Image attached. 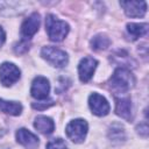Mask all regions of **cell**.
Wrapping results in <instances>:
<instances>
[{
    "instance_id": "obj_22",
    "label": "cell",
    "mask_w": 149,
    "mask_h": 149,
    "mask_svg": "<svg viewBox=\"0 0 149 149\" xmlns=\"http://www.w3.org/2000/svg\"><path fill=\"white\" fill-rule=\"evenodd\" d=\"M5 40H6V34H5L3 29L0 27V48L3 45V43H5Z\"/></svg>"
},
{
    "instance_id": "obj_14",
    "label": "cell",
    "mask_w": 149,
    "mask_h": 149,
    "mask_svg": "<svg viewBox=\"0 0 149 149\" xmlns=\"http://www.w3.org/2000/svg\"><path fill=\"white\" fill-rule=\"evenodd\" d=\"M108 137L115 144H120V143L125 142L126 141V132H125L123 126H121L118 122L113 123L108 129Z\"/></svg>"
},
{
    "instance_id": "obj_17",
    "label": "cell",
    "mask_w": 149,
    "mask_h": 149,
    "mask_svg": "<svg viewBox=\"0 0 149 149\" xmlns=\"http://www.w3.org/2000/svg\"><path fill=\"white\" fill-rule=\"evenodd\" d=\"M111 44L109 38L106 35L102 34H98L95 35L92 40H91V47L93 50L99 51V50H105L106 48H108V45Z\"/></svg>"
},
{
    "instance_id": "obj_12",
    "label": "cell",
    "mask_w": 149,
    "mask_h": 149,
    "mask_svg": "<svg viewBox=\"0 0 149 149\" xmlns=\"http://www.w3.org/2000/svg\"><path fill=\"white\" fill-rule=\"evenodd\" d=\"M16 140L19 143H21L28 149H36L38 146L37 136L26 128H20L16 132Z\"/></svg>"
},
{
    "instance_id": "obj_15",
    "label": "cell",
    "mask_w": 149,
    "mask_h": 149,
    "mask_svg": "<svg viewBox=\"0 0 149 149\" xmlns=\"http://www.w3.org/2000/svg\"><path fill=\"white\" fill-rule=\"evenodd\" d=\"M0 111L9 115H20L22 112V105L16 101H7L0 99Z\"/></svg>"
},
{
    "instance_id": "obj_11",
    "label": "cell",
    "mask_w": 149,
    "mask_h": 149,
    "mask_svg": "<svg viewBox=\"0 0 149 149\" xmlns=\"http://www.w3.org/2000/svg\"><path fill=\"white\" fill-rule=\"evenodd\" d=\"M115 113L120 118L130 121L133 119V108L132 101L128 97L115 98Z\"/></svg>"
},
{
    "instance_id": "obj_3",
    "label": "cell",
    "mask_w": 149,
    "mask_h": 149,
    "mask_svg": "<svg viewBox=\"0 0 149 149\" xmlns=\"http://www.w3.org/2000/svg\"><path fill=\"white\" fill-rule=\"evenodd\" d=\"M41 55L47 62H49L55 68H63L68 64V61H69L68 54L64 50L51 47V45L43 47L41 50Z\"/></svg>"
},
{
    "instance_id": "obj_19",
    "label": "cell",
    "mask_w": 149,
    "mask_h": 149,
    "mask_svg": "<svg viewBox=\"0 0 149 149\" xmlns=\"http://www.w3.org/2000/svg\"><path fill=\"white\" fill-rule=\"evenodd\" d=\"M28 49H29V44H28V42H27L26 40H22V41L14 48V50H15L16 54H23V52H26Z\"/></svg>"
},
{
    "instance_id": "obj_2",
    "label": "cell",
    "mask_w": 149,
    "mask_h": 149,
    "mask_svg": "<svg viewBox=\"0 0 149 149\" xmlns=\"http://www.w3.org/2000/svg\"><path fill=\"white\" fill-rule=\"evenodd\" d=\"M45 29L51 41L61 42L68 35L70 28L65 21L57 19L54 14H48L45 17Z\"/></svg>"
},
{
    "instance_id": "obj_13",
    "label": "cell",
    "mask_w": 149,
    "mask_h": 149,
    "mask_svg": "<svg viewBox=\"0 0 149 149\" xmlns=\"http://www.w3.org/2000/svg\"><path fill=\"white\" fill-rule=\"evenodd\" d=\"M34 127L42 134L44 135H49L54 132L55 129V123L54 121L48 118V116H44V115H38L36 116L35 119V122H34Z\"/></svg>"
},
{
    "instance_id": "obj_5",
    "label": "cell",
    "mask_w": 149,
    "mask_h": 149,
    "mask_svg": "<svg viewBox=\"0 0 149 149\" xmlns=\"http://www.w3.org/2000/svg\"><path fill=\"white\" fill-rule=\"evenodd\" d=\"M20 69L9 62H5L0 65V81L5 86H10L20 78Z\"/></svg>"
},
{
    "instance_id": "obj_4",
    "label": "cell",
    "mask_w": 149,
    "mask_h": 149,
    "mask_svg": "<svg viewBox=\"0 0 149 149\" xmlns=\"http://www.w3.org/2000/svg\"><path fill=\"white\" fill-rule=\"evenodd\" d=\"M87 122L83 119H74L70 121L65 128V133L68 137L74 142V143H80L85 140V136L87 134Z\"/></svg>"
},
{
    "instance_id": "obj_9",
    "label": "cell",
    "mask_w": 149,
    "mask_h": 149,
    "mask_svg": "<svg viewBox=\"0 0 149 149\" xmlns=\"http://www.w3.org/2000/svg\"><path fill=\"white\" fill-rule=\"evenodd\" d=\"M120 6L123 8L126 15H128L130 17L143 16L147 12V2L146 1H121Z\"/></svg>"
},
{
    "instance_id": "obj_18",
    "label": "cell",
    "mask_w": 149,
    "mask_h": 149,
    "mask_svg": "<svg viewBox=\"0 0 149 149\" xmlns=\"http://www.w3.org/2000/svg\"><path fill=\"white\" fill-rule=\"evenodd\" d=\"M47 149H68L66 143L62 139H54L47 144Z\"/></svg>"
},
{
    "instance_id": "obj_20",
    "label": "cell",
    "mask_w": 149,
    "mask_h": 149,
    "mask_svg": "<svg viewBox=\"0 0 149 149\" xmlns=\"http://www.w3.org/2000/svg\"><path fill=\"white\" fill-rule=\"evenodd\" d=\"M54 104V101L52 100H49L47 104H45V101H43V102H34L33 104V107L34 108H37V109H44V108H47V107H49V106H51Z\"/></svg>"
},
{
    "instance_id": "obj_21",
    "label": "cell",
    "mask_w": 149,
    "mask_h": 149,
    "mask_svg": "<svg viewBox=\"0 0 149 149\" xmlns=\"http://www.w3.org/2000/svg\"><path fill=\"white\" fill-rule=\"evenodd\" d=\"M137 133L141 134V135L144 136V137L148 135V125H147V122H144V123L137 126Z\"/></svg>"
},
{
    "instance_id": "obj_10",
    "label": "cell",
    "mask_w": 149,
    "mask_h": 149,
    "mask_svg": "<svg viewBox=\"0 0 149 149\" xmlns=\"http://www.w3.org/2000/svg\"><path fill=\"white\" fill-rule=\"evenodd\" d=\"M40 27V14L33 13L30 14L21 26V34L24 38H31L38 30Z\"/></svg>"
},
{
    "instance_id": "obj_6",
    "label": "cell",
    "mask_w": 149,
    "mask_h": 149,
    "mask_svg": "<svg viewBox=\"0 0 149 149\" xmlns=\"http://www.w3.org/2000/svg\"><path fill=\"white\" fill-rule=\"evenodd\" d=\"M88 106L93 114L98 116L107 115L109 112V104L105 97L99 93H92L88 98Z\"/></svg>"
},
{
    "instance_id": "obj_7",
    "label": "cell",
    "mask_w": 149,
    "mask_h": 149,
    "mask_svg": "<svg viewBox=\"0 0 149 149\" xmlns=\"http://www.w3.org/2000/svg\"><path fill=\"white\" fill-rule=\"evenodd\" d=\"M49 91H50V84L45 77L38 76L33 80L30 93L35 99L37 100L47 99V97L49 95Z\"/></svg>"
},
{
    "instance_id": "obj_8",
    "label": "cell",
    "mask_w": 149,
    "mask_h": 149,
    "mask_svg": "<svg viewBox=\"0 0 149 149\" xmlns=\"http://www.w3.org/2000/svg\"><path fill=\"white\" fill-rule=\"evenodd\" d=\"M97 65H98V62L94 58H92V57H84L79 62V64H78L79 79L83 83H87L92 78Z\"/></svg>"
},
{
    "instance_id": "obj_1",
    "label": "cell",
    "mask_w": 149,
    "mask_h": 149,
    "mask_svg": "<svg viewBox=\"0 0 149 149\" xmlns=\"http://www.w3.org/2000/svg\"><path fill=\"white\" fill-rule=\"evenodd\" d=\"M134 74L126 68H118L109 78V86L118 93H126L134 87Z\"/></svg>"
},
{
    "instance_id": "obj_16",
    "label": "cell",
    "mask_w": 149,
    "mask_h": 149,
    "mask_svg": "<svg viewBox=\"0 0 149 149\" xmlns=\"http://www.w3.org/2000/svg\"><path fill=\"white\" fill-rule=\"evenodd\" d=\"M127 31L130 35L132 40H137L139 37H142L147 34L148 24L147 23H128Z\"/></svg>"
}]
</instances>
